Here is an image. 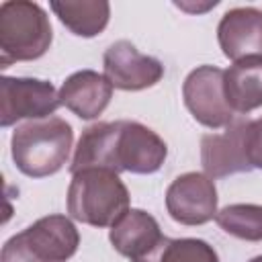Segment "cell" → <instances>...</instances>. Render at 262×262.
<instances>
[{
  "mask_svg": "<svg viewBox=\"0 0 262 262\" xmlns=\"http://www.w3.org/2000/svg\"><path fill=\"white\" fill-rule=\"evenodd\" d=\"M59 92L47 80L8 78L0 80V125L10 127L18 121H37L51 117L57 108Z\"/></svg>",
  "mask_w": 262,
  "mask_h": 262,
  "instance_id": "8992f818",
  "label": "cell"
},
{
  "mask_svg": "<svg viewBox=\"0 0 262 262\" xmlns=\"http://www.w3.org/2000/svg\"><path fill=\"white\" fill-rule=\"evenodd\" d=\"M55 16L78 37L100 35L111 18V4L104 0H82V2H51Z\"/></svg>",
  "mask_w": 262,
  "mask_h": 262,
  "instance_id": "9a60e30c",
  "label": "cell"
},
{
  "mask_svg": "<svg viewBox=\"0 0 262 262\" xmlns=\"http://www.w3.org/2000/svg\"><path fill=\"white\" fill-rule=\"evenodd\" d=\"M113 96V86L94 70H80L66 78L59 88L61 106L70 108L76 117L84 121H92L104 113Z\"/></svg>",
  "mask_w": 262,
  "mask_h": 262,
  "instance_id": "7c38bea8",
  "label": "cell"
},
{
  "mask_svg": "<svg viewBox=\"0 0 262 262\" xmlns=\"http://www.w3.org/2000/svg\"><path fill=\"white\" fill-rule=\"evenodd\" d=\"M53 39L47 12L29 0L0 4V68L45 55Z\"/></svg>",
  "mask_w": 262,
  "mask_h": 262,
  "instance_id": "277c9868",
  "label": "cell"
},
{
  "mask_svg": "<svg viewBox=\"0 0 262 262\" xmlns=\"http://www.w3.org/2000/svg\"><path fill=\"white\" fill-rule=\"evenodd\" d=\"M223 76L225 72L217 66H199L182 84V98L188 113L209 129H225L237 117L225 100Z\"/></svg>",
  "mask_w": 262,
  "mask_h": 262,
  "instance_id": "52a82bcc",
  "label": "cell"
},
{
  "mask_svg": "<svg viewBox=\"0 0 262 262\" xmlns=\"http://www.w3.org/2000/svg\"><path fill=\"white\" fill-rule=\"evenodd\" d=\"M217 41L223 55L233 63L262 57V10L254 6L227 10L219 20Z\"/></svg>",
  "mask_w": 262,
  "mask_h": 262,
  "instance_id": "8fae6325",
  "label": "cell"
},
{
  "mask_svg": "<svg viewBox=\"0 0 262 262\" xmlns=\"http://www.w3.org/2000/svg\"><path fill=\"white\" fill-rule=\"evenodd\" d=\"M129 190L117 172L84 168L72 174L68 186V213L92 227H113L129 211Z\"/></svg>",
  "mask_w": 262,
  "mask_h": 262,
  "instance_id": "3957f363",
  "label": "cell"
},
{
  "mask_svg": "<svg viewBox=\"0 0 262 262\" xmlns=\"http://www.w3.org/2000/svg\"><path fill=\"white\" fill-rule=\"evenodd\" d=\"M248 123L250 119L235 117L223 133H207L201 137V164L209 178H225L252 170L246 154Z\"/></svg>",
  "mask_w": 262,
  "mask_h": 262,
  "instance_id": "30bf717a",
  "label": "cell"
},
{
  "mask_svg": "<svg viewBox=\"0 0 262 262\" xmlns=\"http://www.w3.org/2000/svg\"><path fill=\"white\" fill-rule=\"evenodd\" d=\"M246 154L252 168L262 170V117L248 123L246 129Z\"/></svg>",
  "mask_w": 262,
  "mask_h": 262,
  "instance_id": "ac0fdd59",
  "label": "cell"
},
{
  "mask_svg": "<svg viewBox=\"0 0 262 262\" xmlns=\"http://www.w3.org/2000/svg\"><path fill=\"white\" fill-rule=\"evenodd\" d=\"M74 141L72 125L59 117L25 121L10 137L14 166L31 178H45L63 168Z\"/></svg>",
  "mask_w": 262,
  "mask_h": 262,
  "instance_id": "7a4b0ae2",
  "label": "cell"
},
{
  "mask_svg": "<svg viewBox=\"0 0 262 262\" xmlns=\"http://www.w3.org/2000/svg\"><path fill=\"white\" fill-rule=\"evenodd\" d=\"M225 100L235 115H248L262 106V57L235 61L223 76Z\"/></svg>",
  "mask_w": 262,
  "mask_h": 262,
  "instance_id": "5bb4252c",
  "label": "cell"
},
{
  "mask_svg": "<svg viewBox=\"0 0 262 262\" xmlns=\"http://www.w3.org/2000/svg\"><path fill=\"white\" fill-rule=\"evenodd\" d=\"M217 225L246 242H262V205H252V203H235L227 205L215 215Z\"/></svg>",
  "mask_w": 262,
  "mask_h": 262,
  "instance_id": "e0dca14e",
  "label": "cell"
},
{
  "mask_svg": "<svg viewBox=\"0 0 262 262\" xmlns=\"http://www.w3.org/2000/svg\"><path fill=\"white\" fill-rule=\"evenodd\" d=\"M168 156L166 141L137 121H108L86 127L78 139L70 172L104 168L113 172L154 174Z\"/></svg>",
  "mask_w": 262,
  "mask_h": 262,
  "instance_id": "6da1fadb",
  "label": "cell"
},
{
  "mask_svg": "<svg viewBox=\"0 0 262 262\" xmlns=\"http://www.w3.org/2000/svg\"><path fill=\"white\" fill-rule=\"evenodd\" d=\"M80 246V233L66 215H47L12 235L0 262H68Z\"/></svg>",
  "mask_w": 262,
  "mask_h": 262,
  "instance_id": "5b68a950",
  "label": "cell"
},
{
  "mask_svg": "<svg viewBox=\"0 0 262 262\" xmlns=\"http://www.w3.org/2000/svg\"><path fill=\"white\" fill-rule=\"evenodd\" d=\"M250 262H262V256H256V258H252Z\"/></svg>",
  "mask_w": 262,
  "mask_h": 262,
  "instance_id": "ffe728a7",
  "label": "cell"
},
{
  "mask_svg": "<svg viewBox=\"0 0 262 262\" xmlns=\"http://www.w3.org/2000/svg\"><path fill=\"white\" fill-rule=\"evenodd\" d=\"M166 209L176 223H209L217 215V188L213 178L201 172L180 174L166 190Z\"/></svg>",
  "mask_w": 262,
  "mask_h": 262,
  "instance_id": "ba28073f",
  "label": "cell"
},
{
  "mask_svg": "<svg viewBox=\"0 0 262 262\" xmlns=\"http://www.w3.org/2000/svg\"><path fill=\"white\" fill-rule=\"evenodd\" d=\"M104 78L113 88L119 90H145L156 86L164 76V66L160 59L141 53L131 41H115L102 57Z\"/></svg>",
  "mask_w": 262,
  "mask_h": 262,
  "instance_id": "9c48e42d",
  "label": "cell"
},
{
  "mask_svg": "<svg viewBox=\"0 0 262 262\" xmlns=\"http://www.w3.org/2000/svg\"><path fill=\"white\" fill-rule=\"evenodd\" d=\"M162 237L158 221L141 209H129L108 231L113 248L121 256L131 258V262L156 248Z\"/></svg>",
  "mask_w": 262,
  "mask_h": 262,
  "instance_id": "4fadbf2b",
  "label": "cell"
},
{
  "mask_svg": "<svg viewBox=\"0 0 262 262\" xmlns=\"http://www.w3.org/2000/svg\"><path fill=\"white\" fill-rule=\"evenodd\" d=\"M176 6H178V8H182V10H188V12H205V10L213 8V6H217V2H215V0H213V2H207V4H188V2H176Z\"/></svg>",
  "mask_w": 262,
  "mask_h": 262,
  "instance_id": "d6986e66",
  "label": "cell"
},
{
  "mask_svg": "<svg viewBox=\"0 0 262 262\" xmlns=\"http://www.w3.org/2000/svg\"><path fill=\"white\" fill-rule=\"evenodd\" d=\"M133 262H219L217 252L196 237H162L156 248Z\"/></svg>",
  "mask_w": 262,
  "mask_h": 262,
  "instance_id": "2e32d148",
  "label": "cell"
}]
</instances>
